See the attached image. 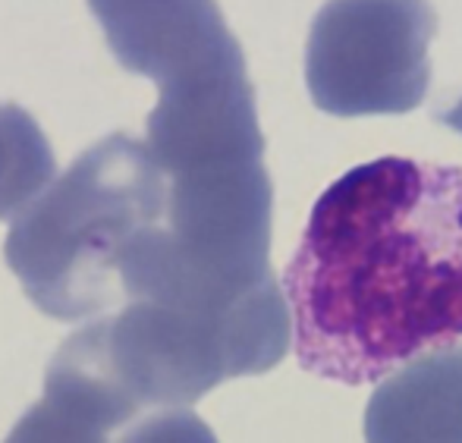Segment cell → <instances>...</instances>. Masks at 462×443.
Returning <instances> with one entry per match:
<instances>
[{
  "label": "cell",
  "mask_w": 462,
  "mask_h": 443,
  "mask_svg": "<svg viewBox=\"0 0 462 443\" xmlns=\"http://www.w3.org/2000/svg\"><path fill=\"white\" fill-rule=\"evenodd\" d=\"M309 374L362 387L462 340V167L374 158L321 192L280 277Z\"/></svg>",
  "instance_id": "obj_1"
},
{
  "label": "cell",
  "mask_w": 462,
  "mask_h": 443,
  "mask_svg": "<svg viewBox=\"0 0 462 443\" xmlns=\"http://www.w3.org/2000/svg\"><path fill=\"white\" fill-rule=\"evenodd\" d=\"M167 180L145 142L114 133L13 214L4 262L54 321H82L120 305L116 255L164 214Z\"/></svg>",
  "instance_id": "obj_2"
},
{
  "label": "cell",
  "mask_w": 462,
  "mask_h": 443,
  "mask_svg": "<svg viewBox=\"0 0 462 443\" xmlns=\"http://www.w3.org/2000/svg\"><path fill=\"white\" fill-rule=\"evenodd\" d=\"M67 349L135 419L148 406L186 409L230 377L280 365L290 349V309L280 280L224 315L126 299L116 315L76 330Z\"/></svg>",
  "instance_id": "obj_3"
},
{
  "label": "cell",
  "mask_w": 462,
  "mask_h": 443,
  "mask_svg": "<svg viewBox=\"0 0 462 443\" xmlns=\"http://www.w3.org/2000/svg\"><path fill=\"white\" fill-rule=\"evenodd\" d=\"M428 0H328L305 42V86L334 116L409 114L431 86Z\"/></svg>",
  "instance_id": "obj_4"
},
{
  "label": "cell",
  "mask_w": 462,
  "mask_h": 443,
  "mask_svg": "<svg viewBox=\"0 0 462 443\" xmlns=\"http://www.w3.org/2000/svg\"><path fill=\"white\" fill-rule=\"evenodd\" d=\"M110 54L158 88L245 63L217 0H88Z\"/></svg>",
  "instance_id": "obj_5"
},
{
  "label": "cell",
  "mask_w": 462,
  "mask_h": 443,
  "mask_svg": "<svg viewBox=\"0 0 462 443\" xmlns=\"http://www.w3.org/2000/svg\"><path fill=\"white\" fill-rule=\"evenodd\" d=\"M362 425L365 443H462V343L377 381Z\"/></svg>",
  "instance_id": "obj_6"
},
{
  "label": "cell",
  "mask_w": 462,
  "mask_h": 443,
  "mask_svg": "<svg viewBox=\"0 0 462 443\" xmlns=\"http://www.w3.org/2000/svg\"><path fill=\"white\" fill-rule=\"evenodd\" d=\"M54 177V152L35 116L16 104H0V220L23 211Z\"/></svg>",
  "instance_id": "obj_7"
},
{
  "label": "cell",
  "mask_w": 462,
  "mask_h": 443,
  "mask_svg": "<svg viewBox=\"0 0 462 443\" xmlns=\"http://www.w3.org/2000/svg\"><path fill=\"white\" fill-rule=\"evenodd\" d=\"M4 443H107V431L60 400L42 396Z\"/></svg>",
  "instance_id": "obj_8"
},
{
  "label": "cell",
  "mask_w": 462,
  "mask_h": 443,
  "mask_svg": "<svg viewBox=\"0 0 462 443\" xmlns=\"http://www.w3.org/2000/svg\"><path fill=\"white\" fill-rule=\"evenodd\" d=\"M120 443H217L214 431L189 409H164L139 421Z\"/></svg>",
  "instance_id": "obj_9"
},
{
  "label": "cell",
  "mask_w": 462,
  "mask_h": 443,
  "mask_svg": "<svg viewBox=\"0 0 462 443\" xmlns=\"http://www.w3.org/2000/svg\"><path fill=\"white\" fill-rule=\"evenodd\" d=\"M438 123H444L447 129H457V133L462 135V97L453 107H447V110H440L438 114Z\"/></svg>",
  "instance_id": "obj_10"
}]
</instances>
